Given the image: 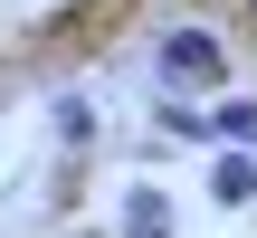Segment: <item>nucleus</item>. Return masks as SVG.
Segmentation results:
<instances>
[{
	"label": "nucleus",
	"instance_id": "f257e3e1",
	"mask_svg": "<svg viewBox=\"0 0 257 238\" xmlns=\"http://www.w3.org/2000/svg\"><path fill=\"white\" fill-rule=\"evenodd\" d=\"M143 76H153V95H200V105H219V95H229V29H219V19H162L153 48H143Z\"/></svg>",
	"mask_w": 257,
	"mask_h": 238
},
{
	"label": "nucleus",
	"instance_id": "f03ea898",
	"mask_svg": "<svg viewBox=\"0 0 257 238\" xmlns=\"http://www.w3.org/2000/svg\"><path fill=\"white\" fill-rule=\"evenodd\" d=\"M48 143H57V162H86V153L105 143V124H95V95H86V86H57V95H48Z\"/></svg>",
	"mask_w": 257,
	"mask_h": 238
},
{
	"label": "nucleus",
	"instance_id": "7ed1b4c3",
	"mask_svg": "<svg viewBox=\"0 0 257 238\" xmlns=\"http://www.w3.org/2000/svg\"><path fill=\"white\" fill-rule=\"evenodd\" d=\"M114 238H181L172 191H162V181H124V200H114Z\"/></svg>",
	"mask_w": 257,
	"mask_h": 238
},
{
	"label": "nucleus",
	"instance_id": "20e7f679",
	"mask_svg": "<svg viewBox=\"0 0 257 238\" xmlns=\"http://www.w3.org/2000/svg\"><path fill=\"white\" fill-rule=\"evenodd\" d=\"M210 210H257V153H238V143L210 153Z\"/></svg>",
	"mask_w": 257,
	"mask_h": 238
},
{
	"label": "nucleus",
	"instance_id": "39448f33",
	"mask_svg": "<svg viewBox=\"0 0 257 238\" xmlns=\"http://www.w3.org/2000/svg\"><path fill=\"white\" fill-rule=\"evenodd\" d=\"M210 124H219V143L257 153V95H219V105H210Z\"/></svg>",
	"mask_w": 257,
	"mask_h": 238
}]
</instances>
